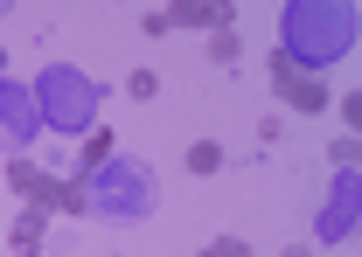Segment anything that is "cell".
<instances>
[{
  "label": "cell",
  "instance_id": "cell-15",
  "mask_svg": "<svg viewBox=\"0 0 362 257\" xmlns=\"http://www.w3.org/2000/svg\"><path fill=\"white\" fill-rule=\"evenodd\" d=\"M279 257H314V244H286V251H279Z\"/></svg>",
  "mask_w": 362,
  "mask_h": 257
},
{
  "label": "cell",
  "instance_id": "cell-6",
  "mask_svg": "<svg viewBox=\"0 0 362 257\" xmlns=\"http://www.w3.org/2000/svg\"><path fill=\"white\" fill-rule=\"evenodd\" d=\"M42 132V112H35V90H14L0 77V146H28Z\"/></svg>",
  "mask_w": 362,
  "mask_h": 257
},
{
  "label": "cell",
  "instance_id": "cell-13",
  "mask_svg": "<svg viewBox=\"0 0 362 257\" xmlns=\"http://www.w3.org/2000/svg\"><path fill=\"white\" fill-rule=\"evenodd\" d=\"M202 257H251L244 237H216V244H202Z\"/></svg>",
  "mask_w": 362,
  "mask_h": 257
},
{
  "label": "cell",
  "instance_id": "cell-5",
  "mask_svg": "<svg viewBox=\"0 0 362 257\" xmlns=\"http://www.w3.org/2000/svg\"><path fill=\"white\" fill-rule=\"evenodd\" d=\"M272 90H279V104H293V112H327V84H320L314 70L286 63L279 49H272Z\"/></svg>",
  "mask_w": 362,
  "mask_h": 257
},
{
  "label": "cell",
  "instance_id": "cell-12",
  "mask_svg": "<svg viewBox=\"0 0 362 257\" xmlns=\"http://www.w3.org/2000/svg\"><path fill=\"white\" fill-rule=\"evenodd\" d=\"M126 97L153 104V97H160V77H153V70H133V77H126Z\"/></svg>",
  "mask_w": 362,
  "mask_h": 257
},
{
  "label": "cell",
  "instance_id": "cell-4",
  "mask_svg": "<svg viewBox=\"0 0 362 257\" xmlns=\"http://www.w3.org/2000/svg\"><path fill=\"white\" fill-rule=\"evenodd\" d=\"M7 181H14V195H28V209H42V215H90L84 181L42 174L35 160H7Z\"/></svg>",
  "mask_w": 362,
  "mask_h": 257
},
{
  "label": "cell",
  "instance_id": "cell-11",
  "mask_svg": "<svg viewBox=\"0 0 362 257\" xmlns=\"http://www.w3.org/2000/svg\"><path fill=\"white\" fill-rule=\"evenodd\" d=\"M237 56H244V49H237V35H230V28H216V35H209V63L237 70Z\"/></svg>",
  "mask_w": 362,
  "mask_h": 257
},
{
  "label": "cell",
  "instance_id": "cell-9",
  "mask_svg": "<svg viewBox=\"0 0 362 257\" xmlns=\"http://www.w3.org/2000/svg\"><path fill=\"white\" fill-rule=\"evenodd\" d=\"M188 174H202V181L223 174V146H216V139H195V146H188Z\"/></svg>",
  "mask_w": 362,
  "mask_h": 257
},
{
  "label": "cell",
  "instance_id": "cell-1",
  "mask_svg": "<svg viewBox=\"0 0 362 257\" xmlns=\"http://www.w3.org/2000/svg\"><path fill=\"white\" fill-rule=\"evenodd\" d=\"M356 49V7H320V0H293L286 7V63H334Z\"/></svg>",
  "mask_w": 362,
  "mask_h": 257
},
{
  "label": "cell",
  "instance_id": "cell-14",
  "mask_svg": "<svg viewBox=\"0 0 362 257\" xmlns=\"http://www.w3.org/2000/svg\"><path fill=\"white\" fill-rule=\"evenodd\" d=\"M327 160H334V167L349 174V167H356V139H334V146H327Z\"/></svg>",
  "mask_w": 362,
  "mask_h": 257
},
{
  "label": "cell",
  "instance_id": "cell-3",
  "mask_svg": "<svg viewBox=\"0 0 362 257\" xmlns=\"http://www.w3.org/2000/svg\"><path fill=\"white\" fill-rule=\"evenodd\" d=\"M84 195H90L98 215H126V222H133V215L153 209V174L139 167V160H119V153H112L98 174H84Z\"/></svg>",
  "mask_w": 362,
  "mask_h": 257
},
{
  "label": "cell",
  "instance_id": "cell-10",
  "mask_svg": "<svg viewBox=\"0 0 362 257\" xmlns=\"http://www.w3.org/2000/svg\"><path fill=\"white\" fill-rule=\"evenodd\" d=\"M112 146H119L112 132H90V139H84V174H98V167H105V160H112Z\"/></svg>",
  "mask_w": 362,
  "mask_h": 257
},
{
  "label": "cell",
  "instance_id": "cell-7",
  "mask_svg": "<svg viewBox=\"0 0 362 257\" xmlns=\"http://www.w3.org/2000/svg\"><path fill=\"white\" fill-rule=\"evenodd\" d=\"M320 237H327V244H334V237H349V229H356V167L341 174V195H334V202H327V209H320V222H314Z\"/></svg>",
  "mask_w": 362,
  "mask_h": 257
},
{
  "label": "cell",
  "instance_id": "cell-2",
  "mask_svg": "<svg viewBox=\"0 0 362 257\" xmlns=\"http://www.w3.org/2000/svg\"><path fill=\"white\" fill-rule=\"evenodd\" d=\"M35 112L56 132H84L98 119V84H90L84 70H70V63H49L42 77H35Z\"/></svg>",
  "mask_w": 362,
  "mask_h": 257
},
{
  "label": "cell",
  "instance_id": "cell-8",
  "mask_svg": "<svg viewBox=\"0 0 362 257\" xmlns=\"http://www.w3.org/2000/svg\"><path fill=\"white\" fill-rule=\"evenodd\" d=\"M7 244H14V257H42V209H28V215H21Z\"/></svg>",
  "mask_w": 362,
  "mask_h": 257
},
{
  "label": "cell",
  "instance_id": "cell-16",
  "mask_svg": "<svg viewBox=\"0 0 362 257\" xmlns=\"http://www.w3.org/2000/svg\"><path fill=\"white\" fill-rule=\"evenodd\" d=\"M0 77H7V56H0Z\"/></svg>",
  "mask_w": 362,
  "mask_h": 257
}]
</instances>
